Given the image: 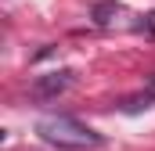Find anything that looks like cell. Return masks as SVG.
<instances>
[{"instance_id":"1","label":"cell","mask_w":155,"mask_h":151,"mask_svg":"<svg viewBox=\"0 0 155 151\" xmlns=\"http://www.w3.org/2000/svg\"><path fill=\"white\" fill-rule=\"evenodd\" d=\"M36 133H40V140H47L54 148H97L105 140L97 130L83 126L72 115H43L36 122Z\"/></svg>"},{"instance_id":"2","label":"cell","mask_w":155,"mask_h":151,"mask_svg":"<svg viewBox=\"0 0 155 151\" xmlns=\"http://www.w3.org/2000/svg\"><path fill=\"white\" fill-rule=\"evenodd\" d=\"M72 86V72L69 69H61V72H47V76H36L33 79V86H29V94L40 97V101H47V97H58L61 90H69Z\"/></svg>"},{"instance_id":"3","label":"cell","mask_w":155,"mask_h":151,"mask_svg":"<svg viewBox=\"0 0 155 151\" xmlns=\"http://www.w3.org/2000/svg\"><path fill=\"white\" fill-rule=\"evenodd\" d=\"M123 14H126V11H123L119 4H105V0L94 4V22H97V25H116Z\"/></svg>"},{"instance_id":"4","label":"cell","mask_w":155,"mask_h":151,"mask_svg":"<svg viewBox=\"0 0 155 151\" xmlns=\"http://www.w3.org/2000/svg\"><path fill=\"white\" fill-rule=\"evenodd\" d=\"M144 25H148V29L155 33V11H152V14H144Z\"/></svg>"}]
</instances>
